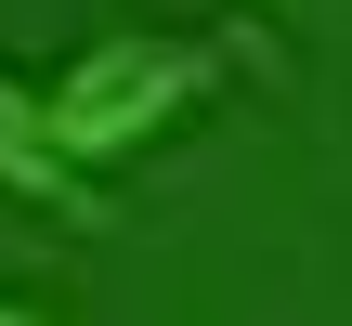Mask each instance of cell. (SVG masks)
<instances>
[{"label":"cell","instance_id":"7a4b0ae2","mask_svg":"<svg viewBox=\"0 0 352 326\" xmlns=\"http://www.w3.org/2000/svg\"><path fill=\"white\" fill-rule=\"evenodd\" d=\"M0 196H26V209H52V222H104V183L39 144V91H26L13 65H0Z\"/></svg>","mask_w":352,"mask_h":326},{"label":"cell","instance_id":"3957f363","mask_svg":"<svg viewBox=\"0 0 352 326\" xmlns=\"http://www.w3.org/2000/svg\"><path fill=\"white\" fill-rule=\"evenodd\" d=\"M0 326H52V314H26V301H0Z\"/></svg>","mask_w":352,"mask_h":326},{"label":"cell","instance_id":"6da1fadb","mask_svg":"<svg viewBox=\"0 0 352 326\" xmlns=\"http://www.w3.org/2000/svg\"><path fill=\"white\" fill-rule=\"evenodd\" d=\"M235 78V39H170V26H104V39H78V65H52V78H26L39 91V144L65 157V170H118V157H144L157 131H183L209 91Z\"/></svg>","mask_w":352,"mask_h":326}]
</instances>
